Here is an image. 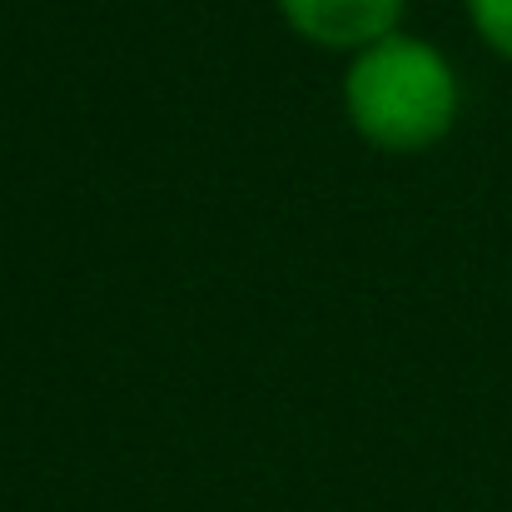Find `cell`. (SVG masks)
Returning <instances> with one entry per match:
<instances>
[{
  "label": "cell",
  "mask_w": 512,
  "mask_h": 512,
  "mask_svg": "<svg viewBox=\"0 0 512 512\" xmlns=\"http://www.w3.org/2000/svg\"><path fill=\"white\" fill-rule=\"evenodd\" d=\"M463 90L453 65L418 35L393 30L388 40L353 55L343 75L348 125L388 155H418L438 145L458 120Z\"/></svg>",
  "instance_id": "6da1fadb"
},
{
  "label": "cell",
  "mask_w": 512,
  "mask_h": 512,
  "mask_svg": "<svg viewBox=\"0 0 512 512\" xmlns=\"http://www.w3.org/2000/svg\"><path fill=\"white\" fill-rule=\"evenodd\" d=\"M289 30L319 50H368L403 20V0H279Z\"/></svg>",
  "instance_id": "7a4b0ae2"
},
{
  "label": "cell",
  "mask_w": 512,
  "mask_h": 512,
  "mask_svg": "<svg viewBox=\"0 0 512 512\" xmlns=\"http://www.w3.org/2000/svg\"><path fill=\"white\" fill-rule=\"evenodd\" d=\"M468 15H473V30L503 60H512V0H468Z\"/></svg>",
  "instance_id": "3957f363"
}]
</instances>
